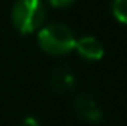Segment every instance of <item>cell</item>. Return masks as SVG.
<instances>
[{"instance_id": "7a4b0ae2", "label": "cell", "mask_w": 127, "mask_h": 126, "mask_svg": "<svg viewBox=\"0 0 127 126\" xmlns=\"http://www.w3.org/2000/svg\"><path fill=\"white\" fill-rule=\"evenodd\" d=\"M45 16L46 12L43 0H17L10 10L12 24L22 35L38 31L43 26Z\"/></svg>"}, {"instance_id": "52a82bcc", "label": "cell", "mask_w": 127, "mask_h": 126, "mask_svg": "<svg viewBox=\"0 0 127 126\" xmlns=\"http://www.w3.org/2000/svg\"><path fill=\"white\" fill-rule=\"evenodd\" d=\"M52 7H67V5H70L74 0H46Z\"/></svg>"}, {"instance_id": "ba28073f", "label": "cell", "mask_w": 127, "mask_h": 126, "mask_svg": "<svg viewBox=\"0 0 127 126\" xmlns=\"http://www.w3.org/2000/svg\"><path fill=\"white\" fill-rule=\"evenodd\" d=\"M21 126H40V123H38L34 118H26V119L22 121Z\"/></svg>"}, {"instance_id": "6da1fadb", "label": "cell", "mask_w": 127, "mask_h": 126, "mask_svg": "<svg viewBox=\"0 0 127 126\" xmlns=\"http://www.w3.org/2000/svg\"><path fill=\"white\" fill-rule=\"evenodd\" d=\"M38 45L50 55H65L76 47L74 31L62 22H50L38 29Z\"/></svg>"}, {"instance_id": "3957f363", "label": "cell", "mask_w": 127, "mask_h": 126, "mask_svg": "<svg viewBox=\"0 0 127 126\" xmlns=\"http://www.w3.org/2000/svg\"><path fill=\"white\" fill-rule=\"evenodd\" d=\"M74 48L77 50V54L81 57H84L86 61H98L105 54L103 43L100 42L98 38H95V36H81V38H76V47Z\"/></svg>"}, {"instance_id": "5b68a950", "label": "cell", "mask_w": 127, "mask_h": 126, "mask_svg": "<svg viewBox=\"0 0 127 126\" xmlns=\"http://www.w3.org/2000/svg\"><path fill=\"white\" fill-rule=\"evenodd\" d=\"M112 12L115 19L127 24V0H113L112 2Z\"/></svg>"}, {"instance_id": "277c9868", "label": "cell", "mask_w": 127, "mask_h": 126, "mask_svg": "<svg viewBox=\"0 0 127 126\" xmlns=\"http://www.w3.org/2000/svg\"><path fill=\"white\" fill-rule=\"evenodd\" d=\"M77 111H79V114L84 119H88V121H100L103 118L101 109L98 107V104L93 99H89V97H79L77 99Z\"/></svg>"}, {"instance_id": "8992f818", "label": "cell", "mask_w": 127, "mask_h": 126, "mask_svg": "<svg viewBox=\"0 0 127 126\" xmlns=\"http://www.w3.org/2000/svg\"><path fill=\"white\" fill-rule=\"evenodd\" d=\"M57 86L59 88H69V86H72V74L59 71L57 73Z\"/></svg>"}]
</instances>
